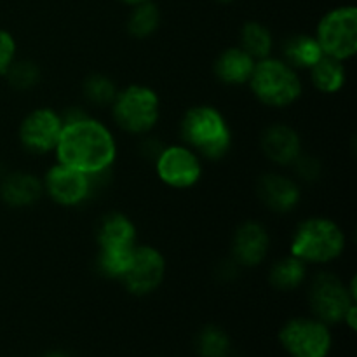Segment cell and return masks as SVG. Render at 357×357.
Listing matches in <instances>:
<instances>
[{"mask_svg": "<svg viewBox=\"0 0 357 357\" xmlns=\"http://www.w3.org/2000/svg\"><path fill=\"white\" fill-rule=\"evenodd\" d=\"M356 300L344 282L333 274H319L310 288V305L321 323L335 324L345 319Z\"/></svg>", "mask_w": 357, "mask_h": 357, "instance_id": "ba28073f", "label": "cell"}, {"mask_svg": "<svg viewBox=\"0 0 357 357\" xmlns=\"http://www.w3.org/2000/svg\"><path fill=\"white\" fill-rule=\"evenodd\" d=\"M136 229L128 216L112 213L105 216L98 229L100 248H135Z\"/></svg>", "mask_w": 357, "mask_h": 357, "instance_id": "ac0fdd59", "label": "cell"}, {"mask_svg": "<svg viewBox=\"0 0 357 357\" xmlns=\"http://www.w3.org/2000/svg\"><path fill=\"white\" fill-rule=\"evenodd\" d=\"M317 42L323 54L349 59L357 51V9L354 6L330 10L317 26Z\"/></svg>", "mask_w": 357, "mask_h": 357, "instance_id": "8992f818", "label": "cell"}, {"mask_svg": "<svg viewBox=\"0 0 357 357\" xmlns=\"http://www.w3.org/2000/svg\"><path fill=\"white\" fill-rule=\"evenodd\" d=\"M253 68L255 59L241 47L227 49L225 52L220 54L215 65L218 79L225 84H232V86L250 82Z\"/></svg>", "mask_w": 357, "mask_h": 357, "instance_id": "e0dca14e", "label": "cell"}, {"mask_svg": "<svg viewBox=\"0 0 357 357\" xmlns=\"http://www.w3.org/2000/svg\"><path fill=\"white\" fill-rule=\"evenodd\" d=\"M63 126L65 124L56 112L49 108H38L24 117L20 128V139L24 149L45 153L56 149Z\"/></svg>", "mask_w": 357, "mask_h": 357, "instance_id": "8fae6325", "label": "cell"}, {"mask_svg": "<svg viewBox=\"0 0 357 357\" xmlns=\"http://www.w3.org/2000/svg\"><path fill=\"white\" fill-rule=\"evenodd\" d=\"M9 84L16 89H30L38 82V66L31 61H13L3 73Z\"/></svg>", "mask_w": 357, "mask_h": 357, "instance_id": "484cf974", "label": "cell"}, {"mask_svg": "<svg viewBox=\"0 0 357 357\" xmlns=\"http://www.w3.org/2000/svg\"><path fill=\"white\" fill-rule=\"evenodd\" d=\"M345 236L340 227L328 218H310L296 229L291 241L293 257L302 261L326 264L340 257Z\"/></svg>", "mask_w": 357, "mask_h": 357, "instance_id": "277c9868", "label": "cell"}, {"mask_svg": "<svg viewBox=\"0 0 357 357\" xmlns=\"http://www.w3.org/2000/svg\"><path fill=\"white\" fill-rule=\"evenodd\" d=\"M241 49L253 59L268 58L272 51V35L264 24L250 21L241 30Z\"/></svg>", "mask_w": 357, "mask_h": 357, "instance_id": "44dd1931", "label": "cell"}, {"mask_svg": "<svg viewBox=\"0 0 357 357\" xmlns=\"http://www.w3.org/2000/svg\"><path fill=\"white\" fill-rule=\"evenodd\" d=\"M202 167L197 155L187 146H167L157 159V174L166 185L188 188L201 178Z\"/></svg>", "mask_w": 357, "mask_h": 357, "instance_id": "30bf717a", "label": "cell"}, {"mask_svg": "<svg viewBox=\"0 0 357 357\" xmlns=\"http://www.w3.org/2000/svg\"><path fill=\"white\" fill-rule=\"evenodd\" d=\"M314 86L323 93H337L345 82V70L340 59L323 54L317 63L310 66Z\"/></svg>", "mask_w": 357, "mask_h": 357, "instance_id": "d6986e66", "label": "cell"}, {"mask_svg": "<svg viewBox=\"0 0 357 357\" xmlns=\"http://www.w3.org/2000/svg\"><path fill=\"white\" fill-rule=\"evenodd\" d=\"M166 272L164 257L150 246H139L132 250L128 271L122 275L126 288L132 295H149L159 288Z\"/></svg>", "mask_w": 357, "mask_h": 357, "instance_id": "9c48e42d", "label": "cell"}, {"mask_svg": "<svg viewBox=\"0 0 357 357\" xmlns=\"http://www.w3.org/2000/svg\"><path fill=\"white\" fill-rule=\"evenodd\" d=\"M296 162V173L305 180H316L319 176V162L312 157H300L295 160Z\"/></svg>", "mask_w": 357, "mask_h": 357, "instance_id": "f1b7e54d", "label": "cell"}, {"mask_svg": "<svg viewBox=\"0 0 357 357\" xmlns=\"http://www.w3.org/2000/svg\"><path fill=\"white\" fill-rule=\"evenodd\" d=\"M121 2L128 3V6H139L143 2H149V0H121Z\"/></svg>", "mask_w": 357, "mask_h": 357, "instance_id": "f546056e", "label": "cell"}, {"mask_svg": "<svg viewBox=\"0 0 357 357\" xmlns=\"http://www.w3.org/2000/svg\"><path fill=\"white\" fill-rule=\"evenodd\" d=\"M258 194L265 206L279 213L291 211L300 201V190L295 181L279 174H267L261 178Z\"/></svg>", "mask_w": 357, "mask_h": 357, "instance_id": "9a60e30c", "label": "cell"}, {"mask_svg": "<svg viewBox=\"0 0 357 357\" xmlns=\"http://www.w3.org/2000/svg\"><path fill=\"white\" fill-rule=\"evenodd\" d=\"M218 2H223V3H229V2H232V0H218Z\"/></svg>", "mask_w": 357, "mask_h": 357, "instance_id": "1f68e13d", "label": "cell"}, {"mask_svg": "<svg viewBox=\"0 0 357 357\" xmlns=\"http://www.w3.org/2000/svg\"><path fill=\"white\" fill-rule=\"evenodd\" d=\"M181 136L208 159L225 155L232 142L225 119L213 107L190 108L181 121Z\"/></svg>", "mask_w": 357, "mask_h": 357, "instance_id": "7a4b0ae2", "label": "cell"}, {"mask_svg": "<svg viewBox=\"0 0 357 357\" xmlns=\"http://www.w3.org/2000/svg\"><path fill=\"white\" fill-rule=\"evenodd\" d=\"M114 117L128 132L150 131L159 119V98L145 86H129L115 96Z\"/></svg>", "mask_w": 357, "mask_h": 357, "instance_id": "5b68a950", "label": "cell"}, {"mask_svg": "<svg viewBox=\"0 0 357 357\" xmlns=\"http://www.w3.org/2000/svg\"><path fill=\"white\" fill-rule=\"evenodd\" d=\"M84 93L87 100L96 105L114 103L117 91H115L114 82L105 75H93L84 82Z\"/></svg>", "mask_w": 357, "mask_h": 357, "instance_id": "4316f807", "label": "cell"}, {"mask_svg": "<svg viewBox=\"0 0 357 357\" xmlns=\"http://www.w3.org/2000/svg\"><path fill=\"white\" fill-rule=\"evenodd\" d=\"M47 357H66V356H63V354H49Z\"/></svg>", "mask_w": 357, "mask_h": 357, "instance_id": "4dcf8cb0", "label": "cell"}, {"mask_svg": "<svg viewBox=\"0 0 357 357\" xmlns=\"http://www.w3.org/2000/svg\"><path fill=\"white\" fill-rule=\"evenodd\" d=\"M284 56L289 66L296 68H310L323 56L317 38L309 35H296L284 44Z\"/></svg>", "mask_w": 357, "mask_h": 357, "instance_id": "ffe728a7", "label": "cell"}, {"mask_svg": "<svg viewBox=\"0 0 357 357\" xmlns=\"http://www.w3.org/2000/svg\"><path fill=\"white\" fill-rule=\"evenodd\" d=\"M268 251V234L261 225L248 222L234 237V257L246 267L261 264Z\"/></svg>", "mask_w": 357, "mask_h": 357, "instance_id": "4fadbf2b", "label": "cell"}, {"mask_svg": "<svg viewBox=\"0 0 357 357\" xmlns=\"http://www.w3.org/2000/svg\"><path fill=\"white\" fill-rule=\"evenodd\" d=\"M250 84L258 100L268 107H288L302 94V82L293 66L279 59L255 63Z\"/></svg>", "mask_w": 357, "mask_h": 357, "instance_id": "3957f363", "label": "cell"}, {"mask_svg": "<svg viewBox=\"0 0 357 357\" xmlns=\"http://www.w3.org/2000/svg\"><path fill=\"white\" fill-rule=\"evenodd\" d=\"M135 248H101L100 268L108 278H122L128 271Z\"/></svg>", "mask_w": 357, "mask_h": 357, "instance_id": "d4e9b609", "label": "cell"}, {"mask_svg": "<svg viewBox=\"0 0 357 357\" xmlns=\"http://www.w3.org/2000/svg\"><path fill=\"white\" fill-rule=\"evenodd\" d=\"M160 21V13L155 3L143 2L139 6H135V10L131 13L128 21V30L132 37L145 38L152 35L157 30Z\"/></svg>", "mask_w": 357, "mask_h": 357, "instance_id": "603a6c76", "label": "cell"}, {"mask_svg": "<svg viewBox=\"0 0 357 357\" xmlns=\"http://www.w3.org/2000/svg\"><path fill=\"white\" fill-rule=\"evenodd\" d=\"M282 347L293 357H326L331 349L328 326L314 319H293L279 333Z\"/></svg>", "mask_w": 357, "mask_h": 357, "instance_id": "52a82bcc", "label": "cell"}, {"mask_svg": "<svg viewBox=\"0 0 357 357\" xmlns=\"http://www.w3.org/2000/svg\"><path fill=\"white\" fill-rule=\"evenodd\" d=\"M58 160L86 174H100L115 159V142L101 122L89 117L66 122L59 135Z\"/></svg>", "mask_w": 357, "mask_h": 357, "instance_id": "6da1fadb", "label": "cell"}, {"mask_svg": "<svg viewBox=\"0 0 357 357\" xmlns=\"http://www.w3.org/2000/svg\"><path fill=\"white\" fill-rule=\"evenodd\" d=\"M14 54H16V42L13 35L0 28V75L7 72L10 63L14 61Z\"/></svg>", "mask_w": 357, "mask_h": 357, "instance_id": "83f0119b", "label": "cell"}, {"mask_svg": "<svg viewBox=\"0 0 357 357\" xmlns=\"http://www.w3.org/2000/svg\"><path fill=\"white\" fill-rule=\"evenodd\" d=\"M45 190L58 204L75 206L89 195V174L80 173L63 164H56L45 174Z\"/></svg>", "mask_w": 357, "mask_h": 357, "instance_id": "7c38bea8", "label": "cell"}, {"mask_svg": "<svg viewBox=\"0 0 357 357\" xmlns=\"http://www.w3.org/2000/svg\"><path fill=\"white\" fill-rule=\"evenodd\" d=\"M265 155L275 164H291L300 155V138L288 126H272L261 136Z\"/></svg>", "mask_w": 357, "mask_h": 357, "instance_id": "5bb4252c", "label": "cell"}, {"mask_svg": "<svg viewBox=\"0 0 357 357\" xmlns=\"http://www.w3.org/2000/svg\"><path fill=\"white\" fill-rule=\"evenodd\" d=\"M197 352L201 357H227L230 352V340L216 326H208L197 338Z\"/></svg>", "mask_w": 357, "mask_h": 357, "instance_id": "cb8c5ba5", "label": "cell"}, {"mask_svg": "<svg viewBox=\"0 0 357 357\" xmlns=\"http://www.w3.org/2000/svg\"><path fill=\"white\" fill-rule=\"evenodd\" d=\"M303 278H305V265L296 257L278 261L271 272V282L282 291L295 289L303 281Z\"/></svg>", "mask_w": 357, "mask_h": 357, "instance_id": "7402d4cb", "label": "cell"}, {"mask_svg": "<svg viewBox=\"0 0 357 357\" xmlns=\"http://www.w3.org/2000/svg\"><path fill=\"white\" fill-rule=\"evenodd\" d=\"M42 192V185L33 174L13 173L6 176L0 185V197L13 208L33 204Z\"/></svg>", "mask_w": 357, "mask_h": 357, "instance_id": "2e32d148", "label": "cell"}]
</instances>
